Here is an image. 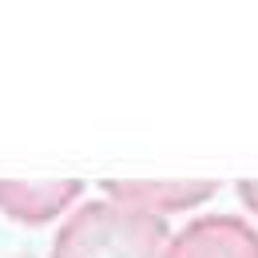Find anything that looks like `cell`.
Here are the masks:
<instances>
[{
    "mask_svg": "<svg viewBox=\"0 0 258 258\" xmlns=\"http://www.w3.org/2000/svg\"><path fill=\"white\" fill-rule=\"evenodd\" d=\"M163 238V215L119 199H99L60 226L52 258H159Z\"/></svg>",
    "mask_w": 258,
    "mask_h": 258,
    "instance_id": "6da1fadb",
    "label": "cell"
},
{
    "mask_svg": "<svg viewBox=\"0 0 258 258\" xmlns=\"http://www.w3.org/2000/svg\"><path fill=\"white\" fill-rule=\"evenodd\" d=\"M163 258H258V234L234 215H207L183 226Z\"/></svg>",
    "mask_w": 258,
    "mask_h": 258,
    "instance_id": "7a4b0ae2",
    "label": "cell"
},
{
    "mask_svg": "<svg viewBox=\"0 0 258 258\" xmlns=\"http://www.w3.org/2000/svg\"><path fill=\"white\" fill-rule=\"evenodd\" d=\"M80 195V183H8L0 179V211L20 223H48Z\"/></svg>",
    "mask_w": 258,
    "mask_h": 258,
    "instance_id": "3957f363",
    "label": "cell"
},
{
    "mask_svg": "<svg viewBox=\"0 0 258 258\" xmlns=\"http://www.w3.org/2000/svg\"><path fill=\"white\" fill-rule=\"evenodd\" d=\"M107 195L127 203V207H143V211H179L203 203L207 195H215V183H107Z\"/></svg>",
    "mask_w": 258,
    "mask_h": 258,
    "instance_id": "277c9868",
    "label": "cell"
},
{
    "mask_svg": "<svg viewBox=\"0 0 258 258\" xmlns=\"http://www.w3.org/2000/svg\"><path fill=\"white\" fill-rule=\"evenodd\" d=\"M238 191H242V203H246L250 211H258V183H242Z\"/></svg>",
    "mask_w": 258,
    "mask_h": 258,
    "instance_id": "5b68a950",
    "label": "cell"
}]
</instances>
